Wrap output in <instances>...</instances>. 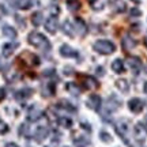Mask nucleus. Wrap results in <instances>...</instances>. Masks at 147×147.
Returning <instances> with one entry per match:
<instances>
[{
  "label": "nucleus",
  "instance_id": "obj_14",
  "mask_svg": "<svg viewBox=\"0 0 147 147\" xmlns=\"http://www.w3.org/2000/svg\"><path fill=\"white\" fill-rule=\"evenodd\" d=\"M123 48H124V51H131V49H134V48L136 47V41L132 38L131 36H124L123 37Z\"/></svg>",
  "mask_w": 147,
  "mask_h": 147
},
{
  "label": "nucleus",
  "instance_id": "obj_23",
  "mask_svg": "<svg viewBox=\"0 0 147 147\" xmlns=\"http://www.w3.org/2000/svg\"><path fill=\"white\" fill-rule=\"evenodd\" d=\"M42 94H44V97H51V95H53L55 94V84L53 83L44 84V87H42Z\"/></svg>",
  "mask_w": 147,
  "mask_h": 147
},
{
  "label": "nucleus",
  "instance_id": "obj_1",
  "mask_svg": "<svg viewBox=\"0 0 147 147\" xmlns=\"http://www.w3.org/2000/svg\"><path fill=\"white\" fill-rule=\"evenodd\" d=\"M27 41H29L30 45H33L34 48L40 49L42 52H48L51 49V44L48 41V38L44 34H41V33H37V32L30 33L29 37H27Z\"/></svg>",
  "mask_w": 147,
  "mask_h": 147
},
{
  "label": "nucleus",
  "instance_id": "obj_12",
  "mask_svg": "<svg viewBox=\"0 0 147 147\" xmlns=\"http://www.w3.org/2000/svg\"><path fill=\"white\" fill-rule=\"evenodd\" d=\"M135 136L139 142H144L147 138V129L144 128L143 124H136L135 127Z\"/></svg>",
  "mask_w": 147,
  "mask_h": 147
},
{
  "label": "nucleus",
  "instance_id": "obj_28",
  "mask_svg": "<svg viewBox=\"0 0 147 147\" xmlns=\"http://www.w3.org/2000/svg\"><path fill=\"white\" fill-rule=\"evenodd\" d=\"M104 5H105V0H91V7H93V10H95V11L102 10Z\"/></svg>",
  "mask_w": 147,
  "mask_h": 147
},
{
  "label": "nucleus",
  "instance_id": "obj_11",
  "mask_svg": "<svg viewBox=\"0 0 147 147\" xmlns=\"http://www.w3.org/2000/svg\"><path fill=\"white\" fill-rule=\"evenodd\" d=\"M45 29H47L48 33H51V34H55L56 30H57V19H56V16H49L45 22Z\"/></svg>",
  "mask_w": 147,
  "mask_h": 147
},
{
  "label": "nucleus",
  "instance_id": "obj_31",
  "mask_svg": "<svg viewBox=\"0 0 147 147\" xmlns=\"http://www.w3.org/2000/svg\"><path fill=\"white\" fill-rule=\"evenodd\" d=\"M67 90H68L69 93H72L74 95H78L79 91H80V90L78 89V86H76L75 83H67Z\"/></svg>",
  "mask_w": 147,
  "mask_h": 147
},
{
  "label": "nucleus",
  "instance_id": "obj_24",
  "mask_svg": "<svg viewBox=\"0 0 147 147\" xmlns=\"http://www.w3.org/2000/svg\"><path fill=\"white\" fill-rule=\"evenodd\" d=\"M33 0H16V7L19 10H29L33 5Z\"/></svg>",
  "mask_w": 147,
  "mask_h": 147
},
{
  "label": "nucleus",
  "instance_id": "obj_32",
  "mask_svg": "<svg viewBox=\"0 0 147 147\" xmlns=\"http://www.w3.org/2000/svg\"><path fill=\"white\" fill-rule=\"evenodd\" d=\"M19 134H21L22 136H25V138L30 136V134H29V125H27V124H22L21 128H19Z\"/></svg>",
  "mask_w": 147,
  "mask_h": 147
},
{
  "label": "nucleus",
  "instance_id": "obj_13",
  "mask_svg": "<svg viewBox=\"0 0 147 147\" xmlns=\"http://www.w3.org/2000/svg\"><path fill=\"white\" fill-rule=\"evenodd\" d=\"M33 94V89H30V87H25V89H21L18 90L15 93V98L18 101H23V100H27L29 97H32Z\"/></svg>",
  "mask_w": 147,
  "mask_h": 147
},
{
  "label": "nucleus",
  "instance_id": "obj_27",
  "mask_svg": "<svg viewBox=\"0 0 147 147\" xmlns=\"http://www.w3.org/2000/svg\"><path fill=\"white\" fill-rule=\"evenodd\" d=\"M32 23L34 26H40L42 23V14L40 11H37V12H34L32 15Z\"/></svg>",
  "mask_w": 147,
  "mask_h": 147
},
{
  "label": "nucleus",
  "instance_id": "obj_8",
  "mask_svg": "<svg viewBox=\"0 0 147 147\" xmlns=\"http://www.w3.org/2000/svg\"><path fill=\"white\" fill-rule=\"evenodd\" d=\"M60 55L63 56V57H67V59H71V57H78V52L72 49V48L67 45V44H64L60 47Z\"/></svg>",
  "mask_w": 147,
  "mask_h": 147
},
{
  "label": "nucleus",
  "instance_id": "obj_30",
  "mask_svg": "<svg viewBox=\"0 0 147 147\" xmlns=\"http://www.w3.org/2000/svg\"><path fill=\"white\" fill-rule=\"evenodd\" d=\"M100 139L102 140V142H105V143H110L112 140H113V139H112V136H110L106 131H101L100 132Z\"/></svg>",
  "mask_w": 147,
  "mask_h": 147
},
{
  "label": "nucleus",
  "instance_id": "obj_15",
  "mask_svg": "<svg viewBox=\"0 0 147 147\" xmlns=\"http://www.w3.org/2000/svg\"><path fill=\"white\" fill-rule=\"evenodd\" d=\"M48 134H49V131H48L47 127H38L36 129V132H34V139L37 142H42L48 136Z\"/></svg>",
  "mask_w": 147,
  "mask_h": 147
},
{
  "label": "nucleus",
  "instance_id": "obj_16",
  "mask_svg": "<svg viewBox=\"0 0 147 147\" xmlns=\"http://www.w3.org/2000/svg\"><path fill=\"white\" fill-rule=\"evenodd\" d=\"M75 32L79 33V36H84L87 33V27H86V23H84L80 18H76L75 19Z\"/></svg>",
  "mask_w": 147,
  "mask_h": 147
},
{
  "label": "nucleus",
  "instance_id": "obj_19",
  "mask_svg": "<svg viewBox=\"0 0 147 147\" xmlns=\"http://www.w3.org/2000/svg\"><path fill=\"white\" fill-rule=\"evenodd\" d=\"M106 105H108V109L109 110H116L117 108H120L121 101L119 100V98H116L115 95H110L108 102H106Z\"/></svg>",
  "mask_w": 147,
  "mask_h": 147
},
{
  "label": "nucleus",
  "instance_id": "obj_38",
  "mask_svg": "<svg viewBox=\"0 0 147 147\" xmlns=\"http://www.w3.org/2000/svg\"><path fill=\"white\" fill-rule=\"evenodd\" d=\"M144 93H146V94H147V82H146V83H144Z\"/></svg>",
  "mask_w": 147,
  "mask_h": 147
},
{
  "label": "nucleus",
  "instance_id": "obj_34",
  "mask_svg": "<svg viewBox=\"0 0 147 147\" xmlns=\"http://www.w3.org/2000/svg\"><path fill=\"white\" fill-rule=\"evenodd\" d=\"M142 15V11L138 10V8H132L131 10V16H140Z\"/></svg>",
  "mask_w": 147,
  "mask_h": 147
},
{
  "label": "nucleus",
  "instance_id": "obj_26",
  "mask_svg": "<svg viewBox=\"0 0 147 147\" xmlns=\"http://www.w3.org/2000/svg\"><path fill=\"white\" fill-rule=\"evenodd\" d=\"M3 36H5L7 38H15L16 37V30L11 26H4L3 27Z\"/></svg>",
  "mask_w": 147,
  "mask_h": 147
},
{
  "label": "nucleus",
  "instance_id": "obj_29",
  "mask_svg": "<svg viewBox=\"0 0 147 147\" xmlns=\"http://www.w3.org/2000/svg\"><path fill=\"white\" fill-rule=\"evenodd\" d=\"M59 124L61 127H64V128H69V127L72 125V120L68 119V117H60L59 119Z\"/></svg>",
  "mask_w": 147,
  "mask_h": 147
},
{
  "label": "nucleus",
  "instance_id": "obj_17",
  "mask_svg": "<svg viewBox=\"0 0 147 147\" xmlns=\"http://www.w3.org/2000/svg\"><path fill=\"white\" fill-rule=\"evenodd\" d=\"M74 144H75V147H89L90 140H89V138L80 135V136L74 138Z\"/></svg>",
  "mask_w": 147,
  "mask_h": 147
},
{
  "label": "nucleus",
  "instance_id": "obj_20",
  "mask_svg": "<svg viewBox=\"0 0 147 147\" xmlns=\"http://www.w3.org/2000/svg\"><path fill=\"white\" fill-rule=\"evenodd\" d=\"M16 48H18V44H16V42H8V44H5L4 47H3V56H5V57L11 56Z\"/></svg>",
  "mask_w": 147,
  "mask_h": 147
},
{
  "label": "nucleus",
  "instance_id": "obj_10",
  "mask_svg": "<svg viewBox=\"0 0 147 147\" xmlns=\"http://www.w3.org/2000/svg\"><path fill=\"white\" fill-rule=\"evenodd\" d=\"M82 83H83V87L86 90L98 87V82L94 79V76H90V75H84L83 78H82Z\"/></svg>",
  "mask_w": 147,
  "mask_h": 147
},
{
  "label": "nucleus",
  "instance_id": "obj_9",
  "mask_svg": "<svg viewBox=\"0 0 147 147\" xmlns=\"http://www.w3.org/2000/svg\"><path fill=\"white\" fill-rule=\"evenodd\" d=\"M128 108L134 113H140L143 110V101L139 100V98H132L128 102Z\"/></svg>",
  "mask_w": 147,
  "mask_h": 147
},
{
  "label": "nucleus",
  "instance_id": "obj_18",
  "mask_svg": "<svg viewBox=\"0 0 147 147\" xmlns=\"http://www.w3.org/2000/svg\"><path fill=\"white\" fill-rule=\"evenodd\" d=\"M61 29H63V32L67 34V36H69V37H74L75 36V26L72 25V22L71 21H64V23H63V26H61Z\"/></svg>",
  "mask_w": 147,
  "mask_h": 147
},
{
  "label": "nucleus",
  "instance_id": "obj_35",
  "mask_svg": "<svg viewBox=\"0 0 147 147\" xmlns=\"http://www.w3.org/2000/svg\"><path fill=\"white\" fill-rule=\"evenodd\" d=\"M3 63H4V61H1V60H0V71L5 72L7 69L10 68V65H8V64H3Z\"/></svg>",
  "mask_w": 147,
  "mask_h": 147
},
{
  "label": "nucleus",
  "instance_id": "obj_6",
  "mask_svg": "<svg viewBox=\"0 0 147 147\" xmlns=\"http://www.w3.org/2000/svg\"><path fill=\"white\" fill-rule=\"evenodd\" d=\"M101 104H102V101H101V97L97 94H93L89 97V100H87V106H89L90 109L95 110V112H98L101 109Z\"/></svg>",
  "mask_w": 147,
  "mask_h": 147
},
{
  "label": "nucleus",
  "instance_id": "obj_41",
  "mask_svg": "<svg viewBox=\"0 0 147 147\" xmlns=\"http://www.w3.org/2000/svg\"><path fill=\"white\" fill-rule=\"evenodd\" d=\"M65 147H67V146H65Z\"/></svg>",
  "mask_w": 147,
  "mask_h": 147
},
{
  "label": "nucleus",
  "instance_id": "obj_39",
  "mask_svg": "<svg viewBox=\"0 0 147 147\" xmlns=\"http://www.w3.org/2000/svg\"><path fill=\"white\" fill-rule=\"evenodd\" d=\"M132 1H135V3H139V1H140V0H132Z\"/></svg>",
  "mask_w": 147,
  "mask_h": 147
},
{
  "label": "nucleus",
  "instance_id": "obj_36",
  "mask_svg": "<svg viewBox=\"0 0 147 147\" xmlns=\"http://www.w3.org/2000/svg\"><path fill=\"white\" fill-rule=\"evenodd\" d=\"M4 95H5V91H4V89H0V101L4 98Z\"/></svg>",
  "mask_w": 147,
  "mask_h": 147
},
{
  "label": "nucleus",
  "instance_id": "obj_7",
  "mask_svg": "<svg viewBox=\"0 0 147 147\" xmlns=\"http://www.w3.org/2000/svg\"><path fill=\"white\" fill-rule=\"evenodd\" d=\"M42 116V110L38 108V106H36V105H33V106H30V109L27 110V120L29 121H37L40 117Z\"/></svg>",
  "mask_w": 147,
  "mask_h": 147
},
{
  "label": "nucleus",
  "instance_id": "obj_25",
  "mask_svg": "<svg viewBox=\"0 0 147 147\" xmlns=\"http://www.w3.org/2000/svg\"><path fill=\"white\" fill-rule=\"evenodd\" d=\"M80 1L79 0H67V7H68L69 11L72 12H76V11L80 10Z\"/></svg>",
  "mask_w": 147,
  "mask_h": 147
},
{
  "label": "nucleus",
  "instance_id": "obj_2",
  "mask_svg": "<svg viewBox=\"0 0 147 147\" xmlns=\"http://www.w3.org/2000/svg\"><path fill=\"white\" fill-rule=\"evenodd\" d=\"M93 48L95 52L101 53V55H110L116 51V45L109 40H98L94 42Z\"/></svg>",
  "mask_w": 147,
  "mask_h": 147
},
{
  "label": "nucleus",
  "instance_id": "obj_40",
  "mask_svg": "<svg viewBox=\"0 0 147 147\" xmlns=\"http://www.w3.org/2000/svg\"><path fill=\"white\" fill-rule=\"evenodd\" d=\"M146 72H147V67H146Z\"/></svg>",
  "mask_w": 147,
  "mask_h": 147
},
{
  "label": "nucleus",
  "instance_id": "obj_21",
  "mask_svg": "<svg viewBox=\"0 0 147 147\" xmlns=\"http://www.w3.org/2000/svg\"><path fill=\"white\" fill-rule=\"evenodd\" d=\"M116 87L120 90L121 93H128L129 84H128V82H127L125 79H119V80H116Z\"/></svg>",
  "mask_w": 147,
  "mask_h": 147
},
{
  "label": "nucleus",
  "instance_id": "obj_33",
  "mask_svg": "<svg viewBox=\"0 0 147 147\" xmlns=\"http://www.w3.org/2000/svg\"><path fill=\"white\" fill-rule=\"evenodd\" d=\"M7 132H8V125L5 124L4 121L0 120V134L4 135V134H7Z\"/></svg>",
  "mask_w": 147,
  "mask_h": 147
},
{
  "label": "nucleus",
  "instance_id": "obj_3",
  "mask_svg": "<svg viewBox=\"0 0 147 147\" xmlns=\"http://www.w3.org/2000/svg\"><path fill=\"white\" fill-rule=\"evenodd\" d=\"M18 60H19L21 63H23L25 65H27V67H37V65L40 64L38 56H36V55L32 52H23L21 56H19Z\"/></svg>",
  "mask_w": 147,
  "mask_h": 147
},
{
  "label": "nucleus",
  "instance_id": "obj_5",
  "mask_svg": "<svg viewBox=\"0 0 147 147\" xmlns=\"http://www.w3.org/2000/svg\"><path fill=\"white\" fill-rule=\"evenodd\" d=\"M116 132L119 134V136L123 138V140L125 143H128L129 146H131V143L128 142V138H127V132H128V124H127L125 121H119L117 124H116Z\"/></svg>",
  "mask_w": 147,
  "mask_h": 147
},
{
  "label": "nucleus",
  "instance_id": "obj_22",
  "mask_svg": "<svg viewBox=\"0 0 147 147\" xmlns=\"http://www.w3.org/2000/svg\"><path fill=\"white\" fill-rule=\"evenodd\" d=\"M112 69H113L116 74L124 72V63H123V60H120V59L115 60V61L112 63Z\"/></svg>",
  "mask_w": 147,
  "mask_h": 147
},
{
  "label": "nucleus",
  "instance_id": "obj_37",
  "mask_svg": "<svg viewBox=\"0 0 147 147\" xmlns=\"http://www.w3.org/2000/svg\"><path fill=\"white\" fill-rule=\"evenodd\" d=\"M4 147H19V146H18V144H15V143H7V144H5V146Z\"/></svg>",
  "mask_w": 147,
  "mask_h": 147
},
{
  "label": "nucleus",
  "instance_id": "obj_4",
  "mask_svg": "<svg viewBox=\"0 0 147 147\" xmlns=\"http://www.w3.org/2000/svg\"><path fill=\"white\" fill-rule=\"evenodd\" d=\"M127 63L129 65V68L132 69V72L138 75V74L140 72V69H142V61H140V59L136 57V56H129V57L127 59Z\"/></svg>",
  "mask_w": 147,
  "mask_h": 147
}]
</instances>
